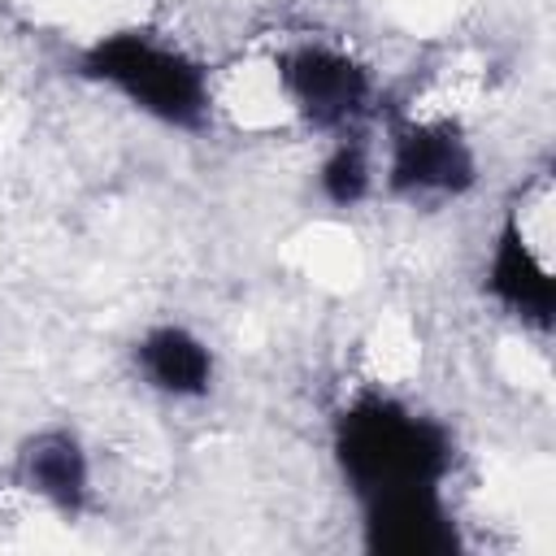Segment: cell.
I'll list each match as a JSON object with an SVG mask.
<instances>
[{"instance_id": "cell-6", "label": "cell", "mask_w": 556, "mask_h": 556, "mask_svg": "<svg viewBox=\"0 0 556 556\" xmlns=\"http://www.w3.org/2000/svg\"><path fill=\"white\" fill-rule=\"evenodd\" d=\"M486 287L491 295L521 321L547 330L552 326V308H556V287H552V274L547 265L534 256L517 213L504 222L500 239H495V252H491V269H486Z\"/></svg>"}, {"instance_id": "cell-7", "label": "cell", "mask_w": 556, "mask_h": 556, "mask_svg": "<svg viewBox=\"0 0 556 556\" xmlns=\"http://www.w3.org/2000/svg\"><path fill=\"white\" fill-rule=\"evenodd\" d=\"M17 478L26 491H35L39 500H48L56 513L74 517L87 504V452L70 430H39L22 456H17Z\"/></svg>"}, {"instance_id": "cell-9", "label": "cell", "mask_w": 556, "mask_h": 556, "mask_svg": "<svg viewBox=\"0 0 556 556\" xmlns=\"http://www.w3.org/2000/svg\"><path fill=\"white\" fill-rule=\"evenodd\" d=\"M365 191H369V156L356 139L343 135L334 143V152L326 156V165H321V195L330 204L348 208V204H361Z\"/></svg>"}, {"instance_id": "cell-5", "label": "cell", "mask_w": 556, "mask_h": 556, "mask_svg": "<svg viewBox=\"0 0 556 556\" xmlns=\"http://www.w3.org/2000/svg\"><path fill=\"white\" fill-rule=\"evenodd\" d=\"M365 547L378 556H452L460 547L452 513L439 491H408L391 500L361 504Z\"/></svg>"}, {"instance_id": "cell-1", "label": "cell", "mask_w": 556, "mask_h": 556, "mask_svg": "<svg viewBox=\"0 0 556 556\" xmlns=\"http://www.w3.org/2000/svg\"><path fill=\"white\" fill-rule=\"evenodd\" d=\"M334 460L361 504L439 491L452 469V439L439 421L391 395H361L334 421Z\"/></svg>"}, {"instance_id": "cell-4", "label": "cell", "mask_w": 556, "mask_h": 556, "mask_svg": "<svg viewBox=\"0 0 556 556\" xmlns=\"http://www.w3.org/2000/svg\"><path fill=\"white\" fill-rule=\"evenodd\" d=\"M473 152L456 126H400L391 139V191L413 200L460 195L473 187Z\"/></svg>"}, {"instance_id": "cell-2", "label": "cell", "mask_w": 556, "mask_h": 556, "mask_svg": "<svg viewBox=\"0 0 556 556\" xmlns=\"http://www.w3.org/2000/svg\"><path fill=\"white\" fill-rule=\"evenodd\" d=\"M78 70L96 83H109L113 91H122L135 109H143L148 117L178 126V130H200L208 122V78L204 65L191 61L182 48L161 43L148 30H117L96 39Z\"/></svg>"}, {"instance_id": "cell-8", "label": "cell", "mask_w": 556, "mask_h": 556, "mask_svg": "<svg viewBox=\"0 0 556 556\" xmlns=\"http://www.w3.org/2000/svg\"><path fill=\"white\" fill-rule=\"evenodd\" d=\"M135 365L152 391L174 400H195L213 387V352L187 326H152L135 343Z\"/></svg>"}, {"instance_id": "cell-3", "label": "cell", "mask_w": 556, "mask_h": 556, "mask_svg": "<svg viewBox=\"0 0 556 556\" xmlns=\"http://www.w3.org/2000/svg\"><path fill=\"white\" fill-rule=\"evenodd\" d=\"M282 91L317 130H352L369 109V74L339 48L304 43L278 61Z\"/></svg>"}]
</instances>
